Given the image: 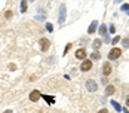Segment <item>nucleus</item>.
Segmentation results:
<instances>
[{
  "mask_svg": "<svg viewBox=\"0 0 129 113\" xmlns=\"http://www.w3.org/2000/svg\"><path fill=\"white\" fill-rule=\"evenodd\" d=\"M85 86H86V89H88L89 92H95V91H98V85H97V82H95V80H92V79L86 80Z\"/></svg>",
  "mask_w": 129,
  "mask_h": 113,
  "instance_id": "obj_1",
  "label": "nucleus"
},
{
  "mask_svg": "<svg viewBox=\"0 0 129 113\" xmlns=\"http://www.w3.org/2000/svg\"><path fill=\"white\" fill-rule=\"evenodd\" d=\"M120 55H122V49H119V48H113V49L110 51V54H108V58H110V60H117Z\"/></svg>",
  "mask_w": 129,
  "mask_h": 113,
  "instance_id": "obj_2",
  "label": "nucleus"
},
{
  "mask_svg": "<svg viewBox=\"0 0 129 113\" xmlns=\"http://www.w3.org/2000/svg\"><path fill=\"white\" fill-rule=\"evenodd\" d=\"M49 46H51V42H49V39H46V37H42V39H40V49H42L43 52H46V51L49 49Z\"/></svg>",
  "mask_w": 129,
  "mask_h": 113,
  "instance_id": "obj_3",
  "label": "nucleus"
},
{
  "mask_svg": "<svg viewBox=\"0 0 129 113\" xmlns=\"http://www.w3.org/2000/svg\"><path fill=\"white\" fill-rule=\"evenodd\" d=\"M92 69V60H83L82 66H80V70L82 72H89Z\"/></svg>",
  "mask_w": 129,
  "mask_h": 113,
  "instance_id": "obj_4",
  "label": "nucleus"
},
{
  "mask_svg": "<svg viewBox=\"0 0 129 113\" xmlns=\"http://www.w3.org/2000/svg\"><path fill=\"white\" fill-rule=\"evenodd\" d=\"M76 58H79V60H85V58H86V51H85L83 48L77 49V51H76Z\"/></svg>",
  "mask_w": 129,
  "mask_h": 113,
  "instance_id": "obj_5",
  "label": "nucleus"
},
{
  "mask_svg": "<svg viewBox=\"0 0 129 113\" xmlns=\"http://www.w3.org/2000/svg\"><path fill=\"white\" fill-rule=\"evenodd\" d=\"M40 95H42L40 91H37V89H36V91H31V94H30V100H31V101H37V100L40 98Z\"/></svg>",
  "mask_w": 129,
  "mask_h": 113,
  "instance_id": "obj_6",
  "label": "nucleus"
},
{
  "mask_svg": "<svg viewBox=\"0 0 129 113\" xmlns=\"http://www.w3.org/2000/svg\"><path fill=\"white\" fill-rule=\"evenodd\" d=\"M103 73H104L105 76H108V75L111 73V66H110V63H105V64H104V67H103Z\"/></svg>",
  "mask_w": 129,
  "mask_h": 113,
  "instance_id": "obj_7",
  "label": "nucleus"
},
{
  "mask_svg": "<svg viewBox=\"0 0 129 113\" xmlns=\"http://www.w3.org/2000/svg\"><path fill=\"white\" fill-rule=\"evenodd\" d=\"M64 19H65V6H61V15H59V18H58L59 24H62Z\"/></svg>",
  "mask_w": 129,
  "mask_h": 113,
  "instance_id": "obj_8",
  "label": "nucleus"
},
{
  "mask_svg": "<svg viewBox=\"0 0 129 113\" xmlns=\"http://www.w3.org/2000/svg\"><path fill=\"white\" fill-rule=\"evenodd\" d=\"M116 92V88L113 86V85H108L107 88H105V95H111V94H114Z\"/></svg>",
  "mask_w": 129,
  "mask_h": 113,
  "instance_id": "obj_9",
  "label": "nucleus"
},
{
  "mask_svg": "<svg viewBox=\"0 0 129 113\" xmlns=\"http://www.w3.org/2000/svg\"><path fill=\"white\" fill-rule=\"evenodd\" d=\"M97 25H98V22H97V21H94V22L91 24V27H89V30H88V33H89V34H92V33L95 31V28H97Z\"/></svg>",
  "mask_w": 129,
  "mask_h": 113,
  "instance_id": "obj_10",
  "label": "nucleus"
},
{
  "mask_svg": "<svg viewBox=\"0 0 129 113\" xmlns=\"http://www.w3.org/2000/svg\"><path fill=\"white\" fill-rule=\"evenodd\" d=\"M101 43H103V42H101L100 39H95V40H94V43H92V46H94V49H100V46H101Z\"/></svg>",
  "mask_w": 129,
  "mask_h": 113,
  "instance_id": "obj_11",
  "label": "nucleus"
},
{
  "mask_svg": "<svg viewBox=\"0 0 129 113\" xmlns=\"http://www.w3.org/2000/svg\"><path fill=\"white\" fill-rule=\"evenodd\" d=\"M100 57H101V55H100V52H98V51H97V52H94V54L91 55V58H92V60H100Z\"/></svg>",
  "mask_w": 129,
  "mask_h": 113,
  "instance_id": "obj_12",
  "label": "nucleus"
},
{
  "mask_svg": "<svg viewBox=\"0 0 129 113\" xmlns=\"http://www.w3.org/2000/svg\"><path fill=\"white\" fill-rule=\"evenodd\" d=\"M21 10H22V12L27 10V1H21Z\"/></svg>",
  "mask_w": 129,
  "mask_h": 113,
  "instance_id": "obj_13",
  "label": "nucleus"
},
{
  "mask_svg": "<svg viewBox=\"0 0 129 113\" xmlns=\"http://www.w3.org/2000/svg\"><path fill=\"white\" fill-rule=\"evenodd\" d=\"M12 15H13V12H12V10H6V13H4V18H6V19H9Z\"/></svg>",
  "mask_w": 129,
  "mask_h": 113,
  "instance_id": "obj_14",
  "label": "nucleus"
},
{
  "mask_svg": "<svg viewBox=\"0 0 129 113\" xmlns=\"http://www.w3.org/2000/svg\"><path fill=\"white\" fill-rule=\"evenodd\" d=\"M43 98H45V100H46V101H49V103H51V104H52V103H53V97H48V95H45V97H43Z\"/></svg>",
  "mask_w": 129,
  "mask_h": 113,
  "instance_id": "obj_15",
  "label": "nucleus"
},
{
  "mask_svg": "<svg viewBox=\"0 0 129 113\" xmlns=\"http://www.w3.org/2000/svg\"><path fill=\"white\" fill-rule=\"evenodd\" d=\"M70 48H71V43H67V46H65V51H64V55L70 51Z\"/></svg>",
  "mask_w": 129,
  "mask_h": 113,
  "instance_id": "obj_16",
  "label": "nucleus"
},
{
  "mask_svg": "<svg viewBox=\"0 0 129 113\" xmlns=\"http://www.w3.org/2000/svg\"><path fill=\"white\" fill-rule=\"evenodd\" d=\"M100 33H101V34H104V33H105V25H101V28H100Z\"/></svg>",
  "mask_w": 129,
  "mask_h": 113,
  "instance_id": "obj_17",
  "label": "nucleus"
},
{
  "mask_svg": "<svg viewBox=\"0 0 129 113\" xmlns=\"http://www.w3.org/2000/svg\"><path fill=\"white\" fill-rule=\"evenodd\" d=\"M119 40H120V37H119V36H116V37H114V39H113V43H117V42H119Z\"/></svg>",
  "mask_w": 129,
  "mask_h": 113,
  "instance_id": "obj_18",
  "label": "nucleus"
},
{
  "mask_svg": "<svg viewBox=\"0 0 129 113\" xmlns=\"http://www.w3.org/2000/svg\"><path fill=\"white\" fill-rule=\"evenodd\" d=\"M113 106H114V107H116V109H117V110H120V106H119V104H117V103H116V101H113Z\"/></svg>",
  "mask_w": 129,
  "mask_h": 113,
  "instance_id": "obj_19",
  "label": "nucleus"
},
{
  "mask_svg": "<svg viewBox=\"0 0 129 113\" xmlns=\"http://www.w3.org/2000/svg\"><path fill=\"white\" fill-rule=\"evenodd\" d=\"M46 27H48V30H49V31H52V30H53V28H52V24H48Z\"/></svg>",
  "mask_w": 129,
  "mask_h": 113,
  "instance_id": "obj_20",
  "label": "nucleus"
},
{
  "mask_svg": "<svg viewBox=\"0 0 129 113\" xmlns=\"http://www.w3.org/2000/svg\"><path fill=\"white\" fill-rule=\"evenodd\" d=\"M9 69H10V70H15V69H16V66H15V64H10V66H9Z\"/></svg>",
  "mask_w": 129,
  "mask_h": 113,
  "instance_id": "obj_21",
  "label": "nucleus"
},
{
  "mask_svg": "<svg viewBox=\"0 0 129 113\" xmlns=\"http://www.w3.org/2000/svg\"><path fill=\"white\" fill-rule=\"evenodd\" d=\"M98 113H108V110H107V109H101Z\"/></svg>",
  "mask_w": 129,
  "mask_h": 113,
  "instance_id": "obj_22",
  "label": "nucleus"
},
{
  "mask_svg": "<svg viewBox=\"0 0 129 113\" xmlns=\"http://www.w3.org/2000/svg\"><path fill=\"white\" fill-rule=\"evenodd\" d=\"M3 113H13V112H12V110H4Z\"/></svg>",
  "mask_w": 129,
  "mask_h": 113,
  "instance_id": "obj_23",
  "label": "nucleus"
},
{
  "mask_svg": "<svg viewBox=\"0 0 129 113\" xmlns=\"http://www.w3.org/2000/svg\"><path fill=\"white\" fill-rule=\"evenodd\" d=\"M126 104H128V106H129V97H128V100H126Z\"/></svg>",
  "mask_w": 129,
  "mask_h": 113,
  "instance_id": "obj_24",
  "label": "nucleus"
}]
</instances>
